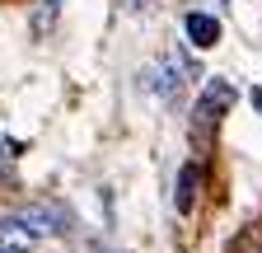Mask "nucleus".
Masks as SVG:
<instances>
[{
  "mask_svg": "<svg viewBox=\"0 0 262 253\" xmlns=\"http://www.w3.org/2000/svg\"><path fill=\"white\" fill-rule=\"evenodd\" d=\"M98 253H122V248H98Z\"/></svg>",
  "mask_w": 262,
  "mask_h": 253,
  "instance_id": "423d86ee",
  "label": "nucleus"
},
{
  "mask_svg": "<svg viewBox=\"0 0 262 253\" xmlns=\"http://www.w3.org/2000/svg\"><path fill=\"white\" fill-rule=\"evenodd\" d=\"M234 253H262V248H257V244H248V239H239V244H234Z\"/></svg>",
  "mask_w": 262,
  "mask_h": 253,
  "instance_id": "39448f33",
  "label": "nucleus"
},
{
  "mask_svg": "<svg viewBox=\"0 0 262 253\" xmlns=\"http://www.w3.org/2000/svg\"><path fill=\"white\" fill-rule=\"evenodd\" d=\"M52 14H56V0H42V10H38V19H33V33H47V28H52Z\"/></svg>",
  "mask_w": 262,
  "mask_h": 253,
  "instance_id": "20e7f679",
  "label": "nucleus"
},
{
  "mask_svg": "<svg viewBox=\"0 0 262 253\" xmlns=\"http://www.w3.org/2000/svg\"><path fill=\"white\" fill-rule=\"evenodd\" d=\"M183 28H187V43H192V47H215V43H220V19L206 14V10H192V14L183 19Z\"/></svg>",
  "mask_w": 262,
  "mask_h": 253,
  "instance_id": "f257e3e1",
  "label": "nucleus"
},
{
  "mask_svg": "<svg viewBox=\"0 0 262 253\" xmlns=\"http://www.w3.org/2000/svg\"><path fill=\"white\" fill-rule=\"evenodd\" d=\"M196 202V164H183L178 169V193H173V206L178 211H192Z\"/></svg>",
  "mask_w": 262,
  "mask_h": 253,
  "instance_id": "7ed1b4c3",
  "label": "nucleus"
},
{
  "mask_svg": "<svg viewBox=\"0 0 262 253\" xmlns=\"http://www.w3.org/2000/svg\"><path fill=\"white\" fill-rule=\"evenodd\" d=\"M234 99H239V94H234V85H229V80H211L206 94H202V103H196V117L211 122V113H225Z\"/></svg>",
  "mask_w": 262,
  "mask_h": 253,
  "instance_id": "f03ea898",
  "label": "nucleus"
}]
</instances>
